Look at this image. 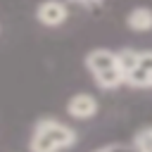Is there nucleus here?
Wrapping results in <instances>:
<instances>
[{
    "label": "nucleus",
    "mask_w": 152,
    "mask_h": 152,
    "mask_svg": "<svg viewBox=\"0 0 152 152\" xmlns=\"http://www.w3.org/2000/svg\"><path fill=\"white\" fill-rule=\"evenodd\" d=\"M78 142V135L71 126L57 121V119H38L28 140V150L31 152H62L69 150Z\"/></svg>",
    "instance_id": "1"
},
{
    "label": "nucleus",
    "mask_w": 152,
    "mask_h": 152,
    "mask_svg": "<svg viewBox=\"0 0 152 152\" xmlns=\"http://www.w3.org/2000/svg\"><path fill=\"white\" fill-rule=\"evenodd\" d=\"M36 19L48 28H57L69 19V7L62 0H43L36 7Z\"/></svg>",
    "instance_id": "2"
},
{
    "label": "nucleus",
    "mask_w": 152,
    "mask_h": 152,
    "mask_svg": "<svg viewBox=\"0 0 152 152\" xmlns=\"http://www.w3.org/2000/svg\"><path fill=\"white\" fill-rule=\"evenodd\" d=\"M97 109H100V104H97V100H95L90 93H76V95H71V100L66 102V114H69L71 119H78V121L93 119V116L97 114Z\"/></svg>",
    "instance_id": "3"
},
{
    "label": "nucleus",
    "mask_w": 152,
    "mask_h": 152,
    "mask_svg": "<svg viewBox=\"0 0 152 152\" xmlns=\"http://www.w3.org/2000/svg\"><path fill=\"white\" fill-rule=\"evenodd\" d=\"M83 62H86V69L90 74H100V71H104V69H109V66L116 64V52L107 50V48H95V50H90L86 55Z\"/></svg>",
    "instance_id": "4"
},
{
    "label": "nucleus",
    "mask_w": 152,
    "mask_h": 152,
    "mask_svg": "<svg viewBox=\"0 0 152 152\" xmlns=\"http://www.w3.org/2000/svg\"><path fill=\"white\" fill-rule=\"evenodd\" d=\"M126 26L135 33L152 31V10L150 7H133L126 14Z\"/></svg>",
    "instance_id": "5"
},
{
    "label": "nucleus",
    "mask_w": 152,
    "mask_h": 152,
    "mask_svg": "<svg viewBox=\"0 0 152 152\" xmlns=\"http://www.w3.org/2000/svg\"><path fill=\"white\" fill-rule=\"evenodd\" d=\"M93 81L102 90H114V88H119V86L126 83V74L119 69V64H114V66H109V69H104L100 74H93Z\"/></svg>",
    "instance_id": "6"
},
{
    "label": "nucleus",
    "mask_w": 152,
    "mask_h": 152,
    "mask_svg": "<svg viewBox=\"0 0 152 152\" xmlns=\"http://www.w3.org/2000/svg\"><path fill=\"white\" fill-rule=\"evenodd\" d=\"M116 64H119V69L124 74H128V71H133L140 64V52L138 50H131V48H124V50L116 52Z\"/></svg>",
    "instance_id": "7"
},
{
    "label": "nucleus",
    "mask_w": 152,
    "mask_h": 152,
    "mask_svg": "<svg viewBox=\"0 0 152 152\" xmlns=\"http://www.w3.org/2000/svg\"><path fill=\"white\" fill-rule=\"evenodd\" d=\"M126 86H131V88H152V74L138 64L133 71L126 74Z\"/></svg>",
    "instance_id": "8"
},
{
    "label": "nucleus",
    "mask_w": 152,
    "mask_h": 152,
    "mask_svg": "<svg viewBox=\"0 0 152 152\" xmlns=\"http://www.w3.org/2000/svg\"><path fill=\"white\" fill-rule=\"evenodd\" d=\"M133 147H135V152H152V128L138 131L133 138Z\"/></svg>",
    "instance_id": "9"
},
{
    "label": "nucleus",
    "mask_w": 152,
    "mask_h": 152,
    "mask_svg": "<svg viewBox=\"0 0 152 152\" xmlns=\"http://www.w3.org/2000/svg\"><path fill=\"white\" fill-rule=\"evenodd\" d=\"M140 66H142V69H147V71L152 74V50L140 52Z\"/></svg>",
    "instance_id": "10"
},
{
    "label": "nucleus",
    "mask_w": 152,
    "mask_h": 152,
    "mask_svg": "<svg viewBox=\"0 0 152 152\" xmlns=\"http://www.w3.org/2000/svg\"><path fill=\"white\" fill-rule=\"evenodd\" d=\"M71 2H76V5H81V7H97L102 0H71Z\"/></svg>",
    "instance_id": "11"
}]
</instances>
